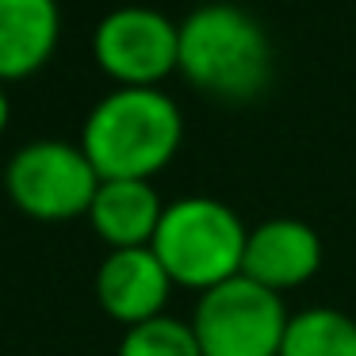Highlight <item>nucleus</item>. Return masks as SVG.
<instances>
[{
	"mask_svg": "<svg viewBox=\"0 0 356 356\" xmlns=\"http://www.w3.org/2000/svg\"><path fill=\"white\" fill-rule=\"evenodd\" d=\"M177 70L222 104H253L272 85V39L241 4H200L180 19Z\"/></svg>",
	"mask_w": 356,
	"mask_h": 356,
	"instance_id": "1",
	"label": "nucleus"
},
{
	"mask_svg": "<svg viewBox=\"0 0 356 356\" xmlns=\"http://www.w3.org/2000/svg\"><path fill=\"white\" fill-rule=\"evenodd\" d=\"M184 119L161 88H115L85 119L81 149L100 180H149L180 149Z\"/></svg>",
	"mask_w": 356,
	"mask_h": 356,
	"instance_id": "2",
	"label": "nucleus"
},
{
	"mask_svg": "<svg viewBox=\"0 0 356 356\" xmlns=\"http://www.w3.org/2000/svg\"><path fill=\"white\" fill-rule=\"evenodd\" d=\"M245 241L249 226L234 207H226L215 195H184L177 203H165L149 249L165 264L172 284L211 291L241 276Z\"/></svg>",
	"mask_w": 356,
	"mask_h": 356,
	"instance_id": "3",
	"label": "nucleus"
},
{
	"mask_svg": "<svg viewBox=\"0 0 356 356\" xmlns=\"http://www.w3.org/2000/svg\"><path fill=\"white\" fill-rule=\"evenodd\" d=\"M287 322L284 295L249 276H234L200 291L192 333L203 356H280Z\"/></svg>",
	"mask_w": 356,
	"mask_h": 356,
	"instance_id": "4",
	"label": "nucleus"
},
{
	"mask_svg": "<svg viewBox=\"0 0 356 356\" xmlns=\"http://www.w3.org/2000/svg\"><path fill=\"white\" fill-rule=\"evenodd\" d=\"M8 195L24 215L31 218H77L88 215L96 192H100V172L92 169L88 154L81 146L58 138L27 142L4 172Z\"/></svg>",
	"mask_w": 356,
	"mask_h": 356,
	"instance_id": "5",
	"label": "nucleus"
},
{
	"mask_svg": "<svg viewBox=\"0 0 356 356\" xmlns=\"http://www.w3.org/2000/svg\"><path fill=\"white\" fill-rule=\"evenodd\" d=\"M92 54L119 88H157L180 62V24L157 8L127 4L96 24Z\"/></svg>",
	"mask_w": 356,
	"mask_h": 356,
	"instance_id": "6",
	"label": "nucleus"
},
{
	"mask_svg": "<svg viewBox=\"0 0 356 356\" xmlns=\"http://www.w3.org/2000/svg\"><path fill=\"white\" fill-rule=\"evenodd\" d=\"M322 264V238L302 218H264L249 230L241 276L284 295L287 287L307 284Z\"/></svg>",
	"mask_w": 356,
	"mask_h": 356,
	"instance_id": "7",
	"label": "nucleus"
},
{
	"mask_svg": "<svg viewBox=\"0 0 356 356\" xmlns=\"http://www.w3.org/2000/svg\"><path fill=\"white\" fill-rule=\"evenodd\" d=\"M172 276L149 245L138 249H111L96 272V299L115 322L127 330L138 322H149L169 302Z\"/></svg>",
	"mask_w": 356,
	"mask_h": 356,
	"instance_id": "8",
	"label": "nucleus"
},
{
	"mask_svg": "<svg viewBox=\"0 0 356 356\" xmlns=\"http://www.w3.org/2000/svg\"><path fill=\"white\" fill-rule=\"evenodd\" d=\"M58 35V0H0V81H19L42 70Z\"/></svg>",
	"mask_w": 356,
	"mask_h": 356,
	"instance_id": "9",
	"label": "nucleus"
},
{
	"mask_svg": "<svg viewBox=\"0 0 356 356\" xmlns=\"http://www.w3.org/2000/svg\"><path fill=\"white\" fill-rule=\"evenodd\" d=\"M161 215H165V203L149 180H100V192L88 207L96 234L111 249L149 245Z\"/></svg>",
	"mask_w": 356,
	"mask_h": 356,
	"instance_id": "10",
	"label": "nucleus"
},
{
	"mask_svg": "<svg viewBox=\"0 0 356 356\" xmlns=\"http://www.w3.org/2000/svg\"><path fill=\"white\" fill-rule=\"evenodd\" d=\"M280 356H356V318L337 307H307L291 314Z\"/></svg>",
	"mask_w": 356,
	"mask_h": 356,
	"instance_id": "11",
	"label": "nucleus"
},
{
	"mask_svg": "<svg viewBox=\"0 0 356 356\" xmlns=\"http://www.w3.org/2000/svg\"><path fill=\"white\" fill-rule=\"evenodd\" d=\"M115 356H203L200 341L192 333V322L157 314L149 322H138L123 333Z\"/></svg>",
	"mask_w": 356,
	"mask_h": 356,
	"instance_id": "12",
	"label": "nucleus"
},
{
	"mask_svg": "<svg viewBox=\"0 0 356 356\" xmlns=\"http://www.w3.org/2000/svg\"><path fill=\"white\" fill-rule=\"evenodd\" d=\"M8 127V96H4V81H0V134Z\"/></svg>",
	"mask_w": 356,
	"mask_h": 356,
	"instance_id": "13",
	"label": "nucleus"
}]
</instances>
